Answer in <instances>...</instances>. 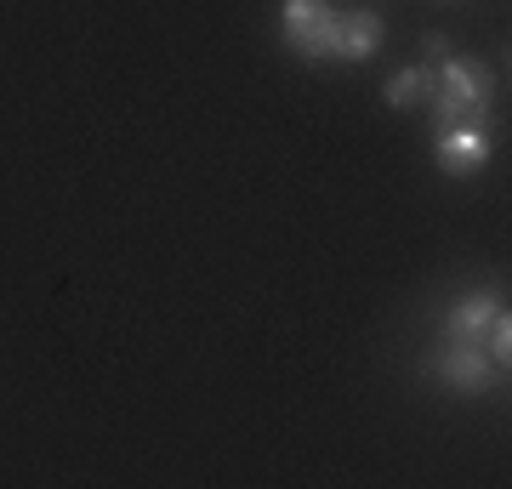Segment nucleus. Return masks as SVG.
I'll use <instances>...</instances> for the list:
<instances>
[{
  "label": "nucleus",
  "instance_id": "8",
  "mask_svg": "<svg viewBox=\"0 0 512 489\" xmlns=\"http://www.w3.org/2000/svg\"><path fill=\"white\" fill-rule=\"evenodd\" d=\"M484 353H490L495 364H512V319H507V308L490 319V330H484Z\"/></svg>",
  "mask_w": 512,
  "mask_h": 489
},
{
  "label": "nucleus",
  "instance_id": "5",
  "mask_svg": "<svg viewBox=\"0 0 512 489\" xmlns=\"http://www.w3.org/2000/svg\"><path fill=\"white\" fill-rule=\"evenodd\" d=\"M501 313V296L495 290H467L456 308L444 313V342H484L490 319Z\"/></svg>",
  "mask_w": 512,
  "mask_h": 489
},
{
  "label": "nucleus",
  "instance_id": "4",
  "mask_svg": "<svg viewBox=\"0 0 512 489\" xmlns=\"http://www.w3.org/2000/svg\"><path fill=\"white\" fill-rule=\"evenodd\" d=\"M490 120H456V126L433 131V160H439L444 177H478L490 165Z\"/></svg>",
  "mask_w": 512,
  "mask_h": 489
},
{
  "label": "nucleus",
  "instance_id": "3",
  "mask_svg": "<svg viewBox=\"0 0 512 489\" xmlns=\"http://www.w3.org/2000/svg\"><path fill=\"white\" fill-rule=\"evenodd\" d=\"M427 376L444 381L450 393H490L495 381H507V364H495L484 342H444L427 359Z\"/></svg>",
  "mask_w": 512,
  "mask_h": 489
},
{
  "label": "nucleus",
  "instance_id": "1",
  "mask_svg": "<svg viewBox=\"0 0 512 489\" xmlns=\"http://www.w3.org/2000/svg\"><path fill=\"white\" fill-rule=\"evenodd\" d=\"M433 120L439 126H456V120H490L495 109V74L490 63H478V57H444L433 63Z\"/></svg>",
  "mask_w": 512,
  "mask_h": 489
},
{
  "label": "nucleus",
  "instance_id": "9",
  "mask_svg": "<svg viewBox=\"0 0 512 489\" xmlns=\"http://www.w3.org/2000/svg\"><path fill=\"white\" fill-rule=\"evenodd\" d=\"M421 52H427V63H444V57H450V35H444V29H427V35H421Z\"/></svg>",
  "mask_w": 512,
  "mask_h": 489
},
{
  "label": "nucleus",
  "instance_id": "6",
  "mask_svg": "<svg viewBox=\"0 0 512 489\" xmlns=\"http://www.w3.org/2000/svg\"><path fill=\"white\" fill-rule=\"evenodd\" d=\"M387 23L382 12H342V40H336V63H370L382 52Z\"/></svg>",
  "mask_w": 512,
  "mask_h": 489
},
{
  "label": "nucleus",
  "instance_id": "7",
  "mask_svg": "<svg viewBox=\"0 0 512 489\" xmlns=\"http://www.w3.org/2000/svg\"><path fill=\"white\" fill-rule=\"evenodd\" d=\"M433 97V63H410V69H393L387 74V86H382V103L393 114H404V109H421Z\"/></svg>",
  "mask_w": 512,
  "mask_h": 489
},
{
  "label": "nucleus",
  "instance_id": "2",
  "mask_svg": "<svg viewBox=\"0 0 512 489\" xmlns=\"http://www.w3.org/2000/svg\"><path fill=\"white\" fill-rule=\"evenodd\" d=\"M279 35L296 57L308 63H336V40H342V12L330 0H285L279 6Z\"/></svg>",
  "mask_w": 512,
  "mask_h": 489
}]
</instances>
